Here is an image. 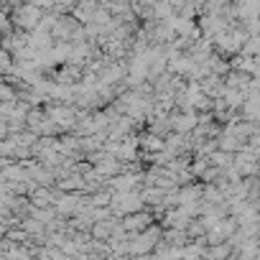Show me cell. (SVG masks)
<instances>
[{
    "instance_id": "6",
    "label": "cell",
    "mask_w": 260,
    "mask_h": 260,
    "mask_svg": "<svg viewBox=\"0 0 260 260\" xmlns=\"http://www.w3.org/2000/svg\"><path fill=\"white\" fill-rule=\"evenodd\" d=\"M151 224V214H146V212H136V214H127L125 219H122V230L133 237V235H138L136 230H146Z\"/></svg>"
},
{
    "instance_id": "4",
    "label": "cell",
    "mask_w": 260,
    "mask_h": 260,
    "mask_svg": "<svg viewBox=\"0 0 260 260\" xmlns=\"http://www.w3.org/2000/svg\"><path fill=\"white\" fill-rule=\"evenodd\" d=\"M202 122V117L197 112H184V110H176L171 112V127H174V133H184V136H191L197 125Z\"/></svg>"
},
{
    "instance_id": "7",
    "label": "cell",
    "mask_w": 260,
    "mask_h": 260,
    "mask_svg": "<svg viewBox=\"0 0 260 260\" xmlns=\"http://www.w3.org/2000/svg\"><path fill=\"white\" fill-rule=\"evenodd\" d=\"M217 146H219V151H227V153H237L245 143H240L232 133H227V130H222V136L217 138Z\"/></svg>"
},
{
    "instance_id": "10",
    "label": "cell",
    "mask_w": 260,
    "mask_h": 260,
    "mask_svg": "<svg viewBox=\"0 0 260 260\" xmlns=\"http://www.w3.org/2000/svg\"><path fill=\"white\" fill-rule=\"evenodd\" d=\"M6 260H31V255H28V250L16 247L13 252H6Z\"/></svg>"
},
{
    "instance_id": "1",
    "label": "cell",
    "mask_w": 260,
    "mask_h": 260,
    "mask_svg": "<svg viewBox=\"0 0 260 260\" xmlns=\"http://www.w3.org/2000/svg\"><path fill=\"white\" fill-rule=\"evenodd\" d=\"M13 23H16V28H21V31H36L39 26H41V21H44V16H46V11L44 8H39V6H34V3H23V6H18V8H13Z\"/></svg>"
},
{
    "instance_id": "9",
    "label": "cell",
    "mask_w": 260,
    "mask_h": 260,
    "mask_svg": "<svg viewBox=\"0 0 260 260\" xmlns=\"http://www.w3.org/2000/svg\"><path fill=\"white\" fill-rule=\"evenodd\" d=\"M247 100L260 102V79H250V84H247Z\"/></svg>"
},
{
    "instance_id": "3",
    "label": "cell",
    "mask_w": 260,
    "mask_h": 260,
    "mask_svg": "<svg viewBox=\"0 0 260 260\" xmlns=\"http://www.w3.org/2000/svg\"><path fill=\"white\" fill-rule=\"evenodd\" d=\"M82 26H84V23H79L72 13H64V16H59V21H56L51 36H54L56 41H74V34H77Z\"/></svg>"
},
{
    "instance_id": "5",
    "label": "cell",
    "mask_w": 260,
    "mask_h": 260,
    "mask_svg": "<svg viewBox=\"0 0 260 260\" xmlns=\"http://www.w3.org/2000/svg\"><path fill=\"white\" fill-rule=\"evenodd\" d=\"M158 240H161L158 227H151L143 235H133V237H130V252H136V255L138 252H151L158 245Z\"/></svg>"
},
{
    "instance_id": "2",
    "label": "cell",
    "mask_w": 260,
    "mask_h": 260,
    "mask_svg": "<svg viewBox=\"0 0 260 260\" xmlns=\"http://www.w3.org/2000/svg\"><path fill=\"white\" fill-rule=\"evenodd\" d=\"M143 204H146L143 191H115V194H112V202H110V209L127 217V214L141 212Z\"/></svg>"
},
{
    "instance_id": "11",
    "label": "cell",
    "mask_w": 260,
    "mask_h": 260,
    "mask_svg": "<svg viewBox=\"0 0 260 260\" xmlns=\"http://www.w3.org/2000/svg\"><path fill=\"white\" fill-rule=\"evenodd\" d=\"M112 260H125V257H112Z\"/></svg>"
},
{
    "instance_id": "8",
    "label": "cell",
    "mask_w": 260,
    "mask_h": 260,
    "mask_svg": "<svg viewBox=\"0 0 260 260\" xmlns=\"http://www.w3.org/2000/svg\"><path fill=\"white\" fill-rule=\"evenodd\" d=\"M240 54H242V56H260V34H257V36H250Z\"/></svg>"
}]
</instances>
